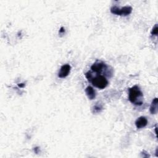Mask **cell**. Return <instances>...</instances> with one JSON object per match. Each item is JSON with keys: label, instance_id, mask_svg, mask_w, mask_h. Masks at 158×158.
<instances>
[{"label": "cell", "instance_id": "obj_1", "mask_svg": "<svg viewBox=\"0 0 158 158\" xmlns=\"http://www.w3.org/2000/svg\"><path fill=\"white\" fill-rule=\"evenodd\" d=\"M85 77L92 85L99 89H104L108 85V80L105 76L102 74H93L91 71L85 74Z\"/></svg>", "mask_w": 158, "mask_h": 158}, {"label": "cell", "instance_id": "obj_2", "mask_svg": "<svg viewBox=\"0 0 158 158\" xmlns=\"http://www.w3.org/2000/svg\"><path fill=\"white\" fill-rule=\"evenodd\" d=\"M128 99L133 104L140 106L143 103V94L140 87L135 85L128 90Z\"/></svg>", "mask_w": 158, "mask_h": 158}, {"label": "cell", "instance_id": "obj_3", "mask_svg": "<svg viewBox=\"0 0 158 158\" xmlns=\"http://www.w3.org/2000/svg\"><path fill=\"white\" fill-rule=\"evenodd\" d=\"M91 70L92 72L96 74H101L103 73L108 74L109 75H112V70L109 69V67L103 61H96L91 66Z\"/></svg>", "mask_w": 158, "mask_h": 158}, {"label": "cell", "instance_id": "obj_4", "mask_svg": "<svg viewBox=\"0 0 158 158\" xmlns=\"http://www.w3.org/2000/svg\"><path fill=\"white\" fill-rule=\"evenodd\" d=\"M111 12L117 16H128L132 12V8L130 6H125L123 8H118L116 6H112L111 8Z\"/></svg>", "mask_w": 158, "mask_h": 158}, {"label": "cell", "instance_id": "obj_5", "mask_svg": "<svg viewBox=\"0 0 158 158\" xmlns=\"http://www.w3.org/2000/svg\"><path fill=\"white\" fill-rule=\"evenodd\" d=\"M71 67L69 64H64L63 65L60 71L58 73V77L59 78H65L67 76L69 75V74H70L71 72Z\"/></svg>", "mask_w": 158, "mask_h": 158}, {"label": "cell", "instance_id": "obj_6", "mask_svg": "<svg viewBox=\"0 0 158 158\" xmlns=\"http://www.w3.org/2000/svg\"><path fill=\"white\" fill-rule=\"evenodd\" d=\"M148 124V120L145 117L141 116L137 119L135 121V125L137 128H142L145 127Z\"/></svg>", "mask_w": 158, "mask_h": 158}, {"label": "cell", "instance_id": "obj_7", "mask_svg": "<svg viewBox=\"0 0 158 158\" xmlns=\"http://www.w3.org/2000/svg\"><path fill=\"white\" fill-rule=\"evenodd\" d=\"M85 93H86V95L88 96V98L91 100L94 99L96 97L95 90L93 89V87H91L90 86H88L86 88Z\"/></svg>", "mask_w": 158, "mask_h": 158}, {"label": "cell", "instance_id": "obj_8", "mask_svg": "<svg viewBox=\"0 0 158 158\" xmlns=\"http://www.w3.org/2000/svg\"><path fill=\"white\" fill-rule=\"evenodd\" d=\"M157 98H155L151 103L149 111L152 114H156L157 113Z\"/></svg>", "mask_w": 158, "mask_h": 158}, {"label": "cell", "instance_id": "obj_9", "mask_svg": "<svg viewBox=\"0 0 158 158\" xmlns=\"http://www.w3.org/2000/svg\"><path fill=\"white\" fill-rule=\"evenodd\" d=\"M103 105L101 104L96 103L93 107V112L94 113H98V112H100L103 110Z\"/></svg>", "mask_w": 158, "mask_h": 158}, {"label": "cell", "instance_id": "obj_10", "mask_svg": "<svg viewBox=\"0 0 158 158\" xmlns=\"http://www.w3.org/2000/svg\"><path fill=\"white\" fill-rule=\"evenodd\" d=\"M157 33H158L157 25L156 24V25L154 26V27L152 28V31H151V35H152L157 36Z\"/></svg>", "mask_w": 158, "mask_h": 158}, {"label": "cell", "instance_id": "obj_11", "mask_svg": "<svg viewBox=\"0 0 158 158\" xmlns=\"http://www.w3.org/2000/svg\"><path fill=\"white\" fill-rule=\"evenodd\" d=\"M64 32H65L64 28V27H61V29H60V30H59V33H60V34H63V33H64Z\"/></svg>", "mask_w": 158, "mask_h": 158}]
</instances>
